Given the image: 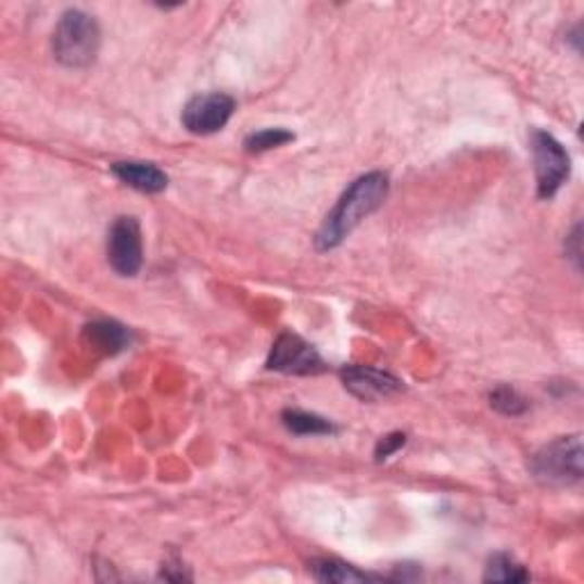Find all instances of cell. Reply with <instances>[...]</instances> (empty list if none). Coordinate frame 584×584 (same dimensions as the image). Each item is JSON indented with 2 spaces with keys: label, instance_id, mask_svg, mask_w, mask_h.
Instances as JSON below:
<instances>
[{
  "label": "cell",
  "instance_id": "obj_5",
  "mask_svg": "<svg viewBox=\"0 0 584 584\" xmlns=\"http://www.w3.org/2000/svg\"><path fill=\"white\" fill-rule=\"evenodd\" d=\"M107 263L119 277H135L142 269V229L135 217H117L107 231Z\"/></svg>",
  "mask_w": 584,
  "mask_h": 584
},
{
  "label": "cell",
  "instance_id": "obj_13",
  "mask_svg": "<svg viewBox=\"0 0 584 584\" xmlns=\"http://www.w3.org/2000/svg\"><path fill=\"white\" fill-rule=\"evenodd\" d=\"M484 580L486 582H523V580H530V573L509 555H496L488 561Z\"/></svg>",
  "mask_w": 584,
  "mask_h": 584
},
{
  "label": "cell",
  "instance_id": "obj_1",
  "mask_svg": "<svg viewBox=\"0 0 584 584\" xmlns=\"http://www.w3.org/2000/svg\"><path fill=\"white\" fill-rule=\"evenodd\" d=\"M391 183L389 176L381 172H370L358 176L356 181L343 192L339 204L327 215L316 236V246L320 252H331L343 244L345 238L361 224L366 217L377 213L389 196Z\"/></svg>",
  "mask_w": 584,
  "mask_h": 584
},
{
  "label": "cell",
  "instance_id": "obj_12",
  "mask_svg": "<svg viewBox=\"0 0 584 584\" xmlns=\"http://www.w3.org/2000/svg\"><path fill=\"white\" fill-rule=\"evenodd\" d=\"M310 571L320 582H366L370 575L356 571L350 564H343L339 559H313Z\"/></svg>",
  "mask_w": 584,
  "mask_h": 584
},
{
  "label": "cell",
  "instance_id": "obj_2",
  "mask_svg": "<svg viewBox=\"0 0 584 584\" xmlns=\"http://www.w3.org/2000/svg\"><path fill=\"white\" fill-rule=\"evenodd\" d=\"M101 49V30L94 16L82 10H66L53 33V55L66 69H87Z\"/></svg>",
  "mask_w": 584,
  "mask_h": 584
},
{
  "label": "cell",
  "instance_id": "obj_15",
  "mask_svg": "<svg viewBox=\"0 0 584 584\" xmlns=\"http://www.w3.org/2000/svg\"><path fill=\"white\" fill-rule=\"evenodd\" d=\"M488 399H491V409H496L503 416H521L528 411L525 397L509 386L496 389L488 395Z\"/></svg>",
  "mask_w": 584,
  "mask_h": 584
},
{
  "label": "cell",
  "instance_id": "obj_6",
  "mask_svg": "<svg viewBox=\"0 0 584 584\" xmlns=\"http://www.w3.org/2000/svg\"><path fill=\"white\" fill-rule=\"evenodd\" d=\"M267 368L283 374H320L327 370L322 356L295 333H281L267 358Z\"/></svg>",
  "mask_w": 584,
  "mask_h": 584
},
{
  "label": "cell",
  "instance_id": "obj_4",
  "mask_svg": "<svg viewBox=\"0 0 584 584\" xmlns=\"http://www.w3.org/2000/svg\"><path fill=\"white\" fill-rule=\"evenodd\" d=\"M532 153L538 199H553L571 174V155L546 130L532 132Z\"/></svg>",
  "mask_w": 584,
  "mask_h": 584
},
{
  "label": "cell",
  "instance_id": "obj_9",
  "mask_svg": "<svg viewBox=\"0 0 584 584\" xmlns=\"http://www.w3.org/2000/svg\"><path fill=\"white\" fill-rule=\"evenodd\" d=\"M112 174H115L124 186L144 194H158L169 183L167 174L153 163H115L112 165Z\"/></svg>",
  "mask_w": 584,
  "mask_h": 584
},
{
  "label": "cell",
  "instance_id": "obj_8",
  "mask_svg": "<svg viewBox=\"0 0 584 584\" xmlns=\"http://www.w3.org/2000/svg\"><path fill=\"white\" fill-rule=\"evenodd\" d=\"M345 389L364 402L386 399L404 389L402 381L391 372L368 368V366H350L341 372Z\"/></svg>",
  "mask_w": 584,
  "mask_h": 584
},
{
  "label": "cell",
  "instance_id": "obj_11",
  "mask_svg": "<svg viewBox=\"0 0 584 584\" xmlns=\"http://www.w3.org/2000/svg\"><path fill=\"white\" fill-rule=\"evenodd\" d=\"M283 424H285V430L292 432V434H297V436H320V434H333L335 432V427L316 416V414H308V411H300V409H288L283 411L281 416Z\"/></svg>",
  "mask_w": 584,
  "mask_h": 584
},
{
  "label": "cell",
  "instance_id": "obj_7",
  "mask_svg": "<svg viewBox=\"0 0 584 584\" xmlns=\"http://www.w3.org/2000/svg\"><path fill=\"white\" fill-rule=\"evenodd\" d=\"M236 112L233 97L224 92L196 94L183 107V128L192 135H213L227 126Z\"/></svg>",
  "mask_w": 584,
  "mask_h": 584
},
{
  "label": "cell",
  "instance_id": "obj_14",
  "mask_svg": "<svg viewBox=\"0 0 584 584\" xmlns=\"http://www.w3.org/2000/svg\"><path fill=\"white\" fill-rule=\"evenodd\" d=\"M292 140H295V135H292L285 128H265V130L252 132L250 138L244 140V149L250 153H263V151H269V149L283 147V144H288Z\"/></svg>",
  "mask_w": 584,
  "mask_h": 584
},
{
  "label": "cell",
  "instance_id": "obj_3",
  "mask_svg": "<svg viewBox=\"0 0 584 584\" xmlns=\"http://www.w3.org/2000/svg\"><path fill=\"white\" fill-rule=\"evenodd\" d=\"M530 470L544 486H571L582 480V439L580 434L559 436L544 445L532 461Z\"/></svg>",
  "mask_w": 584,
  "mask_h": 584
},
{
  "label": "cell",
  "instance_id": "obj_10",
  "mask_svg": "<svg viewBox=\"0 0 584 584\" xmlns=\"http://www.w3.org/2000/svg\"><path fill=\"white\" fill-rule=\"evenodd\" d=\"M85 339L89 345H92L94 352L117 354V352L128 347L130 333L126 331V327H122L117 322L101 320V322H92V325L85 327Z\"/></svg>",
  "mask_w": 584,
  "mask_h": 584
},
{
  "label": "cell",
  "instance_id": "obj_16",
  "mask_svg": "<svg viewBox=\"0 0 584 584\" xmlns=\"http://www.w3.org/2000/svg\"><path fill=\"white\" fill-rule=\"evenodd\" d=\"M404 443H407V436H404V434H399V432L389 434V436H384V439H381V441L377 443L374 457H377L379 461H384V459L393 457V455L399 450V447H404Z\"/></svg>",
  "mask_w": 584,
  "mask_h": 584
}]
</instances>
